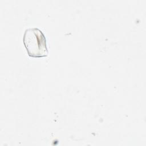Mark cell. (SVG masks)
<instances>
[{"label":"cell","instance_id":"1","mask_svg":"<svg viewBox=\"0 0 146 146\" xmlns=\"http://www.w3.org/2000/svg\"><path fill=\"white\" fill-rule=\"evenodd\" d=\"M23 41L29 56L40 58L48 55L46 37L39 29H26L23 35Z\"/></svg>","mask_w":146,"mask_h":146}]
</instances>
